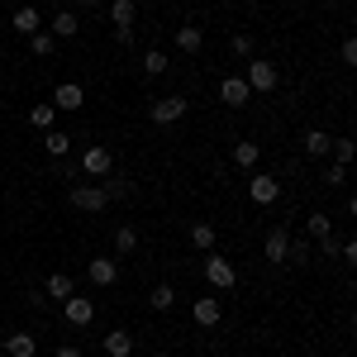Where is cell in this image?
<instances>
[{"instance_id":"6da1fadb","label":"cell","mask_w":357,"mask_h":357,"mask_svg":"<svg viewBox=\"0 0 357 357\" xmlns=\"http://www.w3.org/2000/svg\"><path fill=\"white\" fill-rule=\"evenodd\" d=\"M243 82H248L252 96H272L276 82H281V72H276V62H267V57H252L248 72H243Z\"/></svg>"},{"instance_id":"7a4b0ae2","label":"cell","mask_w":357,"mask_h":357,"mask_svg":"<svg viewBox=\"0 0 357 357\" xmlns=\"http://www.w3.org/2000/svg\"><path fill=\"white\" fill-rule=\"evenodd\" d=\"M67 200H72V210H82V215H100V210L110 205V191L96 186V181H82V186L67 191Z\"/></svg>"},{"instance_id":"3957f363","label":"cell","mask_w":357,"mask_h":357,"mask_svg":"<svg viewBox=\"0 0 357 357\" xmlns=\"http://www.w3.org/2000/svg\"><path fill=\"white\" fill-rule=\"evenodd\" d=\"M205 281H210L215 291H234V286H238V272H234V262H229V257L205 252Z\"/></svg>"},{"instance_id":"277c9868","label":"cell","mask_w":357,"mask_h":357,"mask_svg":"<svg viewBox=\"0 0 357 357\" xmlns=\"http://www.w3.org/2000/svg\"><path fill=\"white\" fill-rule=\"evenodd\" d=\"M110 24H114V38L129 43L138 24V0H110Z\"/></svg>"},{"instance_id":"5b68a950","label":"cell","mask_w":357,"mask_h":357,"mask_svg":"<svg viewBox=\"0 0 357 357\" xmlns=\"http://www.w3.org/2000/svg\"><path fill=\"white\" fill-rule=\"evenodd\" d=\"M82 172H86V176H96V181H105V176L114 172V153L105 148V143H91V148L82 153Z\"/></svg>"},{"instance_id":"8992f818","label":"cell","mask_w":357,"mask_h":357,"mask_svg":"<svg viewBox=\"0 0 357 357\" xmlns=\"http://www.w3.org/2000/svg\"><path fill=\"white\" fill-rule=\"evenodd\" d=\"M248 195H252V205H276V200H281V176L252 172V181H248Z\"/></svg>"},{"instance_id":"52a82bcc","label":"cell","mask_w":357,"mask_h":357,"mask_svg":"<svg viewBox=\"0 0 357 357\" xmlns=\"http://www.w3.org/2000/svg\"><path fill=\"white\" fill-rule=\"evenodd\" d=\"M186 110H191V100L186 96H162V100H153V124H176V119H186Z\"/></svg>"},{"instance_id":"ba28073f","label":"cell","mask_w":357,"mask_h":357,"mask_svg":"<svg viewBox=\"0 0 357 357\" xmlns=\"http://www.w3.org/2000/svg\"><path fill=\"white\" fill-rule=\"evenodd\" d=\"M62 319H67L72 329H86V324L96 319V301H91V296H67V301H62Z\"/></svg>"},{"instance_id":"9c48e42d","label":"cell","mask_w":357,"mask_h":357,"mask_svg":"<svg viewBox=\"0 0 357 357\" xmlns=\"http://www.w3.org/2000/svg\"><path fill=\"white\" fill-rule=\"evenodd\" d=\"M86 276H91L96 291H105V286L119 281V262H114V257H91V262H86Z\"/></svg>"},{"instance_id":"30bf717a","label":"cell","mask_w":357,"mask_h":357,"mask_svg":"<svg viewBox=\"0 0 357 357\" xmlns=\"http://www.w3.org/2000/svg\"><path fill=\"white\" fill-rule=\"evenodd\" d=\"M248 100H252V91H248L243 77H224V82H220V105H229V110H243Z\"/></svg>"},{"instance_id":"8fae6325","label":"cell","mask_w":357,"mask_h":357,"mask_svg":"<svg viewBox=\"0 0 357 357\" xmlns=\"http://www.w3.org/2000/svg\"><path fill=\"white\" fill-rule=\"evenodd\" d=\"M286 248H291V229H281V224H276V229H267L262 252H267V262H272V267H281V262H286Z\"/></svg>"},{"instance_id":"7c38bea8","label":"cell","mask_w":357,"mask_h":357,"mask_svg":"<svg viewBox=\"0 0 357 357\" xmlns=\"http://www.w3.org/2000/svg\"><path fill=\"white\" fill-rule=\"evenodd\" d=\"M191 314H195V324L200 329H215L224 319V305H220V296H200V301L191 305Z\"/></svg>"},{"instance_id":"4fadbf2b","label":"cell","mask_w":357,"mask_h":357,"mask_svg":"<svg viewBox=\"0 0 357 357\" xmlns=\"http://www.w3.org/2000/svg\"><path fill=\"white\" fill-rule=\"evenodd\" d=\"M86 105V91L77 82H57V91H53V110H82Z\"/></svg>"},{"instance_id":"5bb4252c","label":"cell","mask_w":357,"mask_h":357,"mask_svg":"<svg viewBox=\"0 0 357 357\" xmlns=\"http://www.w3.org/2000/svg\"><path fill=\"white\" fill-rule=\"evenodd\" d=\"M48 33H53V38H77V33H82V15H77V10H57Z\"/></svg>"},{"instance_id":"9a60e30c","label":"cell","mask_w":357,"mask_h":357,"mask_svg":"<svg viewBox=\"0 0 357 357\" xmlns=\"http://www.w3.org/2000/svg\"><path fill=\"white\" fill-rule=\"evenodd\" d=\"M100 348H105V357H129L134 353V333L129 329H110L105 338H100Z\"/></svg>"},{"instance_id":"2e32d148","label":"cell","mask_w":357,"mask_h":357,"mask_svg":"<svg viewBox=\"0 0 357 357\" xmlns=\"http://www.w3.org/2000/svg\"><path fill=\"white\" fill-rule=\"evenodd\" d=\"M5 353L10 357H38V338H33V333H5Z\"/></svg>"},{"instance_id":"e0dca14e","label":"cell","mask_w":357,"mask_h":357,"mask_svg":"<svg viewBox=\"0 0 357 357\" xmlns=\"http://www.w3.org/2000/svg\"><path fill=\"white\" fill-rule=\"evenodd\" d=\"M43 296H53V301L62 305V301H67V296H77V281H72V276H67V272H53V276H48V281H43Z\"/></svg>"},{"instance_id":"ac0fdd59","label":"cell","mask_w":357,"mask_h":357,"mask_svg":"<svg viewBox=\"0 0 357 357\" xmlns=\"http://www.w3.org/2000/svg\"><path fill=\"white\" fill-rule=\"evenodd\" d=\"M10 24L20 29V33H38V29H43V15H38V10H33V5H20V10H15V15H10Z\"/></svg>"},{"instance_id":"d6986e66","label":"cell","mask_w":357,"mask_h":357,"mask_svg":"<svg viewBox=\"0 0 357 357\" xmlns=\"http://www.w3.org/2000/svg\"><path fill=\"white\" fill-rule=\"evenodd\" d=\"M301 148H305V153H310V158H329L333 138L324 134V129H305V138H301Z\"/></svg>"},{"instance_id":"ffe728a7","label":"cell","mask_w":357,"mask_h":357,"mask_svg":"<svg viewBox=\"0 0 357 357\" xmlns=\"http://www.w3.org/2000/svg\"><path fill=\"white\" fill-rule=\"evenodd\" d=\"M167 72H172V57L162 48H148L143 53V77H167Z\"/></svg>"},{"instance_id":"44dd1931","label":"cell","mask_w":357,"mask_h":357,"mask_svg":"<svg viewBox=\"0 0 357 357\" xmlns=\"http://www.w3.org/2000/svg\"><path fill=\"white\" fill-rule=\"evenodd\" d=\"M257 158H262V143H252V138L234 143V162L243 167V172H252V167H257Z\"/></svg>"},{"instance_id":"7402d4cb","label":"cell","mask_w":357,"mask_h":357,"mask_svg":"<svg viewBox=\"0 0 357 357\" xmlns=\"http://www.w3.org/2000/svg\"><path fill=\"white\" fill-rule=\"evenodd\" d=\"M329 234H333V224H329V215H324V210L305 215V238H314V243H319V238H329Z\"/></svg>"},{"instance_id":"603a6c76","label":"cell","mask_w":357,"mask_h":357,"mask_svg":"<svg viewBox=\"0 0 357 357\" xmlns=\"http://www.w3.org/2000/svg\"><path fill=\"white\" fill-rule=\"evenodd\" d=\"M114 252H119V257L138 252V229L134 224H119V229H114Z\"/></svg>"},{"instance_id":"cb8c5ba5","label":"cell","mask_w":357,"mask_h":357,"mask_svg":"<svg viewBox=\"0 0 357 357\" xmlns=\"http://www.w3.org/2000/svg\"><path fill=\"white\" fill-rule=\"evenodd\" d=\"M191 248L195 252H215V224H191Z\"/></svg>"},{"instance_id":"d4e9b609","label":"cell","mask_w":357,"mask_h":357,"mask_svg":"<svg viewBox=\"0 0 357 357\" xmlns=\"http://www.w3.org/2000/svg\"><path fill=\"white\" fill-rule=\"evenodd\" d=\"M43 148H48V158H67V153H72V134L48 129V134H43Z\"/></svg>"},{"instance_id":"484cf974","label":"cell","mask_w":357,"mask_h":357,"mask_svg":"<svg viewBox=\"0 0 357 357\" xmlns=\"http://www.w3.org/2000/svg\"><path fill=\"white\" fill-rule=\"evenodd\" d=\"M148 305H153V310H158V314H167V310H172V305H176V291H172V286H167V281H158V286H153V291H148Z\"/></svg>"},{"instance_id":"4316f807","label":"cell","mask_w":357,"mask_h":357,"mask_svg":"<svg viewBox=\"0 0 357 357\" xmlns=\"http://www.w3.org/2000/svg\"><path fill=\"white\" fill-rule=\"evenodd\" d=\"M200 43H205V33H200L195 24H181V29H176V48H181V53H200Z\"/></svg>"},{"instance_id":"83f0119b","label":"cell","mask_w":357,"mask_h":357,"mask_svg":"<svg viewBox=\"0 0 357 357\" xmlns=\"http://www.w3.org/2000/svg\"><path fill=\"white\" fill-rule=\"evenodd\" d=\"M29 48H33V57H53L57 38L48 33V29H38V33H29Z\"/></svg>"},{"instance_id":"f1b7e54d","label":"cell","mask_w":357,"mask_h":357,"mask_svg":"<svg viewBox=\"0 0 357 357\" xmlns=\"http://www.w3.org/2000/svg\"><path fill=\"white\" fill-rule=\"evenodd\" d=\"M53 119H57L53 105H33V110H29V124H33V129H53Z\"/></svg>"},{"instance_id":"f546056e","label":"cell","mask_w":357,"mask_h":357,"mask_svg":"<svg viewBox=\"0 0 357 357\" xmlns=\"http://www.w3.org/2000/svg\"><path fill=\"white\" fill-rule=\"evenodd\" d=\"M286 262L305 267V262H310V238H291V248H286Z\"/></svg>"},{"instance_id":"4dcf8cb0","label":"cell","mask_w":357,"mask_h":357,"mask_svg":"<svg viewBox=\"0 0 357 357\" xmlns=\"http://www.w3.org/2000/svg\"><path fill=\"white\" fill-rule=\"evenodd\" d=\"M329 153H333V162H338V167H348V162H353V138H333Z\"/></svg>"},{"instance_id":"1f68e13d","label":"cell","mask_w":357,"mask_h":357,"mask_svg":"<svg viewBox=\"0 0 357 357\" xmlns=\"http://www.w3.org/2000/svg\"><path fill=\"white\" fill-rule=\"evenodd\" d=\"M229 48H234V57H252V38H248V33H234Z\"/></svg>"},{"instance_id":"d6a6232c","label":"cell","mask_w":357,"mask_h":357,"mask_svg":"<svg viewBox=\"0 0 357 357\" xmlns=\"http://www.w3.org/2000/svg\"><path fill=\"white\" fill-rule=\"evenodd\" d=\"M324 181H329V186H343V181H348V167H338V162H333L329 172H324Z\"/></svg>"},{"instance_id":"836d02e7","label":"cell","mask_w":357,"mask_h":357,"mask_svg":"<svg viewBox=\"0 0 357 357\" xmlns=\"http://www.w3.org/2000/svg\"><path fill=\"white\" fill-rule=\"evenodd\" d=\"M338 257H343V262H357V243H353V238H348V243L338 248Z\"/></svg>"},{"instance_id":"e575fe53","label":"cell","mask_w":357,"mask_h":357,"mask_svg":"<svg viewBox=\"0 0 357 357\" xmlns=\"http://www.w3.org/2000/svg\"><path fill=\"white\" fill-rule=\"evenodd\" d=\"M53 357H82V348H77V343H57Z\"/></svg>"},{"instance_id":"d590c367","label":"cell","mask_w":357,"mask_h":357,"mask_svg":"<svg viewBox=\"0 0 357 357\" xmlns=\"http://www.w3.org/2000/svg\"><path fill=\"white\" fill-rule=\"evenodd\" d=\"M319 252H324V257H338V243H333V234H329V238H319Z\"/></svg>"},{"instance_id":"8d00e7d4","label":"cell","mask_w":357,"mask_h":357,"mask_svg":"<svg viewBox=\"0 0 357 357\" xmlns=\"http://www.w3.org/2000/svg\"><path fill=\"white\" fill-rule=\"evenodd\" d=\"M105 0H77V10H100Z\"/></svg>"},{"instance_id":"74e56055","label":"cell","mask_w":357,"mask_h":357,"mask_svg":"<svg viewBox=\"0 0 357 357\" xmlns=\"http://www.w3.org/2000/svg\"><path fill=\"white\" fill-rule=\"evenodd\" d=\"M148 357H167V353H148Z\"/></svg>"}]
</instances>
